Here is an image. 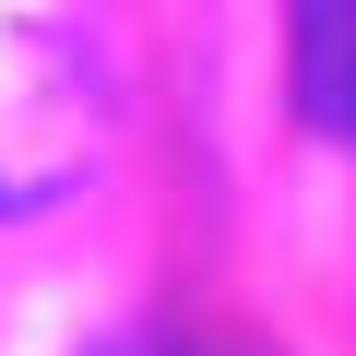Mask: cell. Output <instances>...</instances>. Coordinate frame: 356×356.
Here are the masks:
<instances>
[{"instance_id":"6da1fadb","label":"cell","mask_w":356,"mask_h":356,"mask_svg":"<svg viewBox=\"0 0 356 356\" xmlns=\"http://www.w3.org/2000/svg\"><path fill=\"white\" fill-rule=\"evenodd\" d=\"M285 72H297V119L356 143V0H285Z\"/></svg>"}]
</instances>
